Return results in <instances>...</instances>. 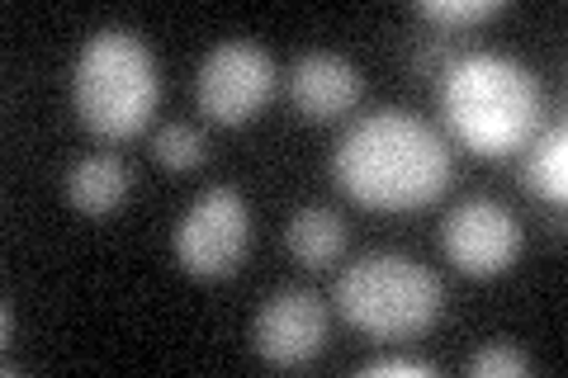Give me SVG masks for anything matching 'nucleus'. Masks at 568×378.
I'll return each mask as SVG.
<instances>
[{
	"label": "nucleus",
	"instance_id": "nucleus-1",
	"mask_svg": "<svg viewBox=\"0 0 568 378\" xmlns=\"http://www.w3.org/2000/svg\"><path fill=\"white\" fill-rule=\"evenodd\" d=\"M332 175L355 204L403 213L436 204L455 175V161L432 123L407 110H379L365 114L336 142Z\"/></svg>",
	"mask_w": 568,
	"mask_h": 378
},
{
	"label": "nucleus",
	"instance_id": "nucleus-2",
	"mask_svg": "<svg viewBox=\"0 0 568 378\" xmlns=\"http://www.w3.org/2000/svg\"><path fill=\"white\" fill-rule=\"evenodd\" d=\"M440 114L478 156L521 152L540 129V81L511 58L474 52L450 62L440 81Z\"/></svg>",
	"mask_w": 568,
	"mask_h": 378
},
{
	"label": "nucleus",
	"instance_id": "nucleus-3",
	"mask_svg": "<svg viewBox=\"0 0 568 378\" xmlns=\"http://www.w3.org/2000/svg\"><path fill=\"white\" fill-rule=\"evenodd\" d=\"M77 114L81 123L104 142H129L152 123L162 81L148 43L129 29H100L85 39L77 58Z\"/></svg>",
	"mask_w": 568,
	"mask_h": 378
},
{
	"label": "nucleus",
	"instance_id": "nucleus-4",
	"mask_svg": "<svg viewBox=\"0 0 568 378\" xmlns=\"http://www.w3.org/2000/svg\"><path fill=\"white\" fill-rule=\"evenodd\" d=\"M446 289L413 256H365L336 279V308L355 331L375 340H413L436 327Z\"/></svg>",
	"mask_w": 568,
	"mask_h": 378
},
{
	"label": "nucleus",
	"instance_id": "nucleus-5",
	"mask_svg": "<svg viewBox=\"0 0 568 378\" xmlns=\"http://www.w3.org/2000/svg\"><path fill=\"white\" fill-rule=\"evenodd\" d=\"M252 246V208L237 190L213 185L175 227V260L194 279H227Z\"/></svg>",
	"mask_w": 568,
	"mask_h": 378
},
{
	"label": "nucleus",
	"instance_id": "nucleus-6",
	"mask_svg": "<svg viewBox=\"0 0 568 378\" xmlns=\"http://www.w3.org/2000/svg\"><path fill=\"white\" fill-rule=\"evenodd\" d=\"M271 95H275V62L252 39L219 43L200 67V110L213 123H223V129L252 123L271 104Z\"/></svg>",
	"mask_w": 568,
	"mask_h": 378
},
{
	"label": "nucleus",
	"instance_id": "nucleus-7",
	"mask_svg": "<svg viewBox=\"0 0 568 378\" xmlns=\"http://www.w3.org/2000/svg\"><path fill=\"white\" fill-rule=\"evenodd\" d=\"M440 246L465 275H503L521 256V223L497 200H465L440 227Z\"/></svg>",
	"mask_w": 568,
	"mask_h": 378
},
{
	"label": "nucleus",
	"instance_id": "nucleus-8",
	"mask_svg": "<svg viewBox=\"0 0 568 378\" xmlns=\"http://www.w3.org/2000/svg\"><path fill=\"white\" fill-rule=\"evenodd\" d=\"M252 346L265 365L275 369H304L327 346V308L308 289H284L256 313Z\"/></svg>",
	"mask_w": 568,
	"mask_h": 378
},
{
	"label": "nucleus",
	"instance_id": "nucleus-9",
	"mask_svg": "<svg viewBox=\"0 0 568 378\" xmlns=\"http://www.w3.org/2000/svg\"><path fill=\"white\" fill-rule=\"evenodd\" d=\"M361 71L336 52H304L290 67V100L308 123H332L361 104Z\"/></svg>",
	"mask_w": 568,
	"mask_h": 378
},
{
	"label": "nucleus",
	"instance_id": "nucleus-10",
	"mask_svg": "<svg viewBox=\"0 0 568 378\" xmlns=\"http://www.w3.org/2000/svg\"><path fill=\"white\" fill-rule=\"evenodd\" d=\"M133 190V171L123 156H85L77 166L67 171V200L77 204L81 213H91V218H104V213H114L123 200H129Z\"/></svg>",
	"mask_w": 568,
	"mask_h": 378
},
{
	"label": "nucleus",
	"instance_id": "nucleus-11",
	"mask_svg": "<svg viewBox=\"0 0 568 378\" xmlns=\"http://www.w3.org/2000/svg\"><path fill=\"white\" fill-rule=\"evenodd\" d=\"M284 246H290L298 265L323 269L346 251V223L332 208H298L290 227H284Z\"/></svg>",
	"mask_w": 568,
	"mask_h": 378
},
{
	"label": "nucleus",
	"instance_id": "nucleus-12",
	"mask_svg": "<svg viewBox=\"0 0 568 378\" xmlns=\"http://www.w3.org/2000/svg\"><path fill=\"white\" fill-rule=\"evenodd\" d=\"M521 185L536 194V200L564 204V194H568V133H564V123H555L549 133H540L536 147L526 152Z\"/></svg>",
	"mask_w": 568,
	"mask_h": 378
},
{
	"label": "nucleus",
	"instance_id": "nucleus-13",
	"mask_svg": "<svg viewBox=\"0 0 568 378\" xmlns=\"http://www.w3.org/2000/svg\"><path fill=\"white\" fill-rule=\"evenodd\" d=\"M152 152H156V161H162L166 171H194L204 161V133L194 129V123H166L162 133H156V142H152Z\"/></svg>",
	"mask_w": 568,
	"mask_h": 378
},
{
	"label": "nucleus",
	"instance_id": "nucleus-14",
	"mask_svg": "<svg viewBox=\"0 0 568 378\" xmlns=\"http://www.w3.org/2000/svg\"><path fill=\"white\" fill-rule=\"evenodd\" d=\"M503 10V0H422L417 14L432 24H446V29H469V24H484Z\"/></svg>",
	"mask_w": 568,
	"mask_h": 378
},
{
	"label": "nucleus",
	"instance_id": "nucleus-15",
	"mask_svg": "<svg viewBox=\"0 0 568 378\" xmlns=\"http://www.w3.org/2000/svg\"><path fill=\"white\" fill-rule=\"evenodd\" d=\"M465 369H469V378H526L530 374V359L521 350L503 346V340H493V346L469 355Z\"/></svg>",
	"mask_w": 568,
	"mask_h": 378
},
{
	"label": "nucleus",
	"instance_id": "nucleus-16",
	"mask_svg": "<svg viewBox=\"0 0 568 378\" xmlns=\"http://www.w3.org/2000/svg\"><path fill=\"white\" fill-rule=\"evenodd\" d=\"M365 378H388V374H403V378H432L436 365H426V359H407V355H384L375 365L361 369Z\"/></svg>",
	"mask_w": 568,
	"mask_h": 378
}]
</instances>
